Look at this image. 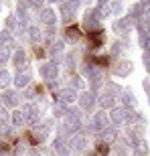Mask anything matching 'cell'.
Instances as JSON below:
<instances>
[{
	"label": "cell",
	"instance_id": "1",
	"mask_svg": "<svg viewBox=\"0 0 150 156\" xmlns=\"http://www.w3.org/2000/svg\"><path fill=\"white\" fill-rule=\"evenodd\" d=\"M39 71H41V77H43V79H47V81H55L59 77V67H57V63H55V61L43 63Z\"/></svg>",
	"mask_w": 150,
	"mask_h": 156
},
{
	"label": "cell",
	"instance_id": "2",
	"mask_svg": "<svg viewBox=\"0 0 150 156\" xmlns=\"http://www.w3.org/2000/svg\"><path fill=\"white\" fill-rule=\"evenodd\" d=\"M77 101H79L81 110H85V112H91L93 108L98 105V98H95L91 91H83L79 98H77Z\"/></svg>",
	"mask_w": 150,
	"mask_h": 156
},
{
	"label": "cell",
	"instance_id": "3",
	"mask_svg": "<svg viewBox=\"0 0 150 156\" xmlns=\"http://www.w3.org/2000/svg\"><path fill=\"white\" fill-rule=\"evenodd\" d=\"M108 124H110V118H108V114L105 112H98L95 116H93V122H91V132L93 130H98V132H102L104 128H108Z\"/></svg>",
	"mask_w": 150,
	"mask_h": 156
},
{
	"label": "cell",
	"instance_id": "4",
	"mask_svg": "<svg viewBox=\"0 0 150 156\" xmlns=\"http://www.w3.org/2000/svg\"><path fill=\"white\" fill-rule=\"evenodd\" d=\"M69 150H75V152H81L87 148V138L85 136H81V134H75V136H71L69 138Z\"/></svg>",
	"mask_w": 150,
	"mask_h": 156
},
{
	"label": "cell",
	"instance_id": "5",
	"mask_svg": "<svg viewBox=\"0 0 150 156\" xmlns=\"http://www.w3.org/2000/svg\"><path fill=\"white\" fill-rule=\"evenodd\" d=\"M23 114H24V118H27V122H29V124H33V126L39 122V110H37L33 104H27V105H24V108H23Z\"/></svg>",
	"mask_w": 150,
	"mask_h": 156
},
{
	"label": "cell",
	"instance_id": "6",
	"mask_svg": "<svg viewBox=\"0 0 150 156\" xmlns=\"http://www.w3.org/2000/svg\"><path fill=\"white\" fill-rule=\"evenodd\" d=\"M110 120H112L114 126L126 124V110H124V108H114V110H110Z\"/></svg>",
	"mask_w": 150,
	"mask_h": 156
},
{
	"label": "cell",
	"instance_id": "7",
	"mask_svg": "<svg viewBox=\"0 0 150 156\" xmlns=\"http://www.w3.org/2000/svg\"><path fill=\"white\" fill-rule=\"evenodd\" d=\"M130 27H132V18H118L114 23V30L118 33V35H126L128 30H130Z\"/></svg>",
	"mask_w": 150,
	"mask_h": 156
},
{
	"label": "cell",
	"instance_id": "8",
	"mask_svg": "<svg viewBox=\"0 0 150 156\" xmlns=\"http://www.w3.org/2000/svg\"><path fill=\"white\" fill-rule=\"evenodd\" d=\"M75 98H77V95H75V89H73V87H65V89H61V91H59V101H61V104H65V105L73 104Z\"/></svg>",
	"mask_w": 150,
	"mask_h": 156
},
{
	"label": "cell",
	"instance_id": "9",
	"mask_svg": "<svg viewBox=\"0 0 150 156\" xmlns=\"http://www.w3.org/2000/svg\"><path fill=\"white\" fill-rule=\"evenodd\" d=\"M114 104H116V98L112 95V93H108V91H105L102 98H98V105L102 108V110H114L116 108Z\"/></svg>",
	"mask_w": 150,
	"mask_h": 156
},
{
	"label": "cell",
	"instance_id": "10",
	"mask_svg": "<svg viewBox=\"0 0 150 156\" xmlns=\"http://www.w3.org/2000/svg\"><path fill=\"white\" fill-rule=\"evenodd\" d=\"M2 101H4V105H8V108H16L18 101H20V98H18L16 91H10V89H6L4 93H2Z\"/></svg>",
	"mask_w": 150,
	"mask_h": 156
},
{
	"label": "cell",
	"instance_id": "11",
	"mask_svg": "<svg viewBox=\"0 0 150 156\" xmlns=\"http://www.w3.org/2000/svg\"><path fill=\"white\" fill-rule=\"evenodd\" d=\"M41 20H43V24H47V27H55V23H57V14H55L53 8H43V12H41Z\"/></svg>",
	"mask_w": 150,
	"mask_h": 156
},
{
	"label": "cell",
	"instance_id": "12",
	"mask_svg": "<svg viewBox=\"0 0 150 156\" xmlns=\"http://www.w3.org/2000/svg\"><path fill=\"white\" fill-rule=\"evenodd\" d=\"M132 69H134V63L132 61H120V63L116 65V75H120V77H124V75H130L132 73Z\"/></svg>",
	"mask_w": 150,
	"mask_h": 156
},
{
	"label": "cell",
	"instance_id": "13",
	"mask_svg": "<svg viewBox=\"0 0 150 156\" xmlns=\"http://www.w3.org/2000/svg\"><path fill=\"white\" fill-rule=\"evenodd\" d=\"M83 27H85L87 30H102V24H99V20L98 18H93L91 14H89V12H87L85 14V18H83Z\"/></svg>",
	"mask_w": 150,
	"mask_h": 156
},
{
	"label": "cell",
	"instance_id": "14",
	"mask_svg": "<svg viewBox=\"0 0 150 156\" xmlns=\"http://www.w3.org/2000/svg\"><path fill=\"white\" fill-rule=\"evenodd\" d=\"M122 104H124V110H134L136 108V98H134L130 91H122Z\"/></svg>",
	"mask_w": 150,
	"mask_h": 156
},
{
	"label": "cell",
	"instance_id": "15",
	"mask_svg": "<svg viewBox=\"0 0 150 156\" xmlns=\"http://www.w3.org/2000/svg\"><path fill=\"white\" fill-rule=\"evenodd\" d=\"M12 63H14V67H18V69H20V67H23V65L27 63V53L18 49V51L14 53V55H12Z\"/></svg>",
	"mask_w": 150,
	"mask_h": 156
},
{
	"label": "cell",
	"instance_id": "16",
	"mask_svg": "<svg viewBox=\"0 0 150 156\" xmlns=\"http://www.w3.org/2000/svg\"><path fill=\"white\" fill-rule=\"evenodd\" d=\"M136 27H138V33H142V35H148V37H150V18L142 16L138 23H136Z\"/></svg>",
	"mask_w": 150,
	"mask_h": 156
},
{
	"label": "cell",
	"instance_id": "17",
	"mask_svg": "<svg viewBox=\"0 0 150 156\" xmlns=\"http://www.w3.org/2000/svg\"><path fill=\"white\" fill-rule=\"evenodd\" d=\"M29 73H18L16 77H14V87H18V89H24V87L29 85Z\"/></svg>",
	"mask_w": 150,
	"mask_h": 156
},
{
	"label": "cell",
	"instance_id": "18",
	"mask_svg": "<svg viewBox=\"0 0 150 156\" xmlns=\"http://www.w3.org/2000/svg\"><path fill=\"white\" fill-rule=\"evenodd\" d=\"M10 87V71L0 69V89H8Z\"/></svg>",
	"mask_w": 150,
	"mask_h": 156
},
{
	"label": "cell",
	"instance_id": "19",
	"mask_svg": "<svg viewBox=\"0 0 150 156\" xmlns=\"http://www.w3.org/2000/svg\"><path fill=\"white\" fill-rule=\"evenodd\" d=\"M102 140H104V142H114L116 140V128H104V130H102Z\"/></svg>",
	"mask_w": 150,
	"mask_h": 156
},
{
	"label": "cell",
	"instance_id": "20",
	"mask_svg": "<svg viewBox=\"0 0 150 156\" xmlns=\"http://www.w3.org/2000/svg\"><path fill=\"white\" fill-rule=\"evenodd\" d=\"M10 120H12V124H14V126H23L24 122H27V120H24V114L20 110H14V112H12Z\"/></svg>",
	"mask_w": 150,
	"mask_h": 156
},
{
	"label": "cell",
	"instance_id": "21",
	"mask_svg": "<svg viewBox=\"0 0 150 156\" xmlns=\"http://www.w3.org/2000/svg\"><path fill=\"white\" fill-rule=\"evenodd\" d=\"M27 35H29V39L33 41V43H37V41L43 39V35H41V30L37 29V27H29V30H27Z\"/></svg>",
	"mask_w": 150,
	"mask_h": 156
},
{
	"label": "cell",
	"instance_id": "22",
	"mask_svg": "<svg viewBox=\"0 0 150 156\" xmlns=\"http://www.w3.org/2000/svg\"><path fill=\"white\" fill-rule=\"evenodd\" d=\"M114 152H116V156H128V146L122 144V142H116L114 144Z\"/></svg>",
	"mask_w": 150,
	"mask_h": 156
},
{
	"label": "cell",
	"instance_id": "23",
	"mask_svg": "<svg viewBox=\"0 0 150 156\" xmlns=\"http://www.w3.org/2000/svg\"><path fill=\"white\" fill-rule=\"evenodd\" d=\"M6 29H8V33L16 29V16H8L6 18Z\"/></svg>",
	"mask_w": 150,
	"mask_h": 156
},
{
	"label": "cell",
	"instance_id": "24",
	"mask_svg": "<svg viewBox=\"0 0 150 156\" xmlns=\"http://www.w3.org/2000/svg\"><path fill=\"white\" fill-rule=\"evenodd\" d=\"M61 51H63V41H55V45L51 47V55H57Z\"/></svg>",
	"mask_w": 150,
	"mask_h": 156
},
{
	"label": "cell",
	"instance_id": "25",
	"mask_svg": "<svg viewBox=\"0 0 150 156\" xmlns=\"http://www.w3.org/2000/svg\"><path fill=\"white\" fill-rule=\"evenodd\" d=\"M10 59V55H8V51H6L4 47H0V65H4L6 61Z\"/></svg>",
	"mask_w": 150,
	"mask_h": 156
},
{
	"label": "cell",
	"instance_id": "26",
	"mask_svg": "<svg viewBox=\"0 0 150 156\" xmlns=\"http://www.w3.org/2000/svg\"><path fill=\"white\" fill-rule=\"evenodd\" d=\"M112 55H114V57H118V55H124V53H122V45H120V43H116V45L114 47H112Z\"/></svg>",
	"mask_w": 150,
	"mask_h": 156
},
{
	"label": "cell",
	"instance_id": "27",
	"mask_svg": "<svg viewBox=\"0 0 150 156\" xmlns=\"http://www.w3.org/2000/svg\"><path fill=\"white\" fill-rule=\"evenodd\" d=\"M67 37H69L67 41H77V39H79V33H77L75 29H69V30H67Z\"/></svg>",
	"mask_w": 150,
	"mask_h": 156
},
{
	"label": "cell",
	"instance_id": "28",
	"mask_svg": "<svg viewBox=\"0 0 150 156\" xmlns=\"http://www.w3.org/2000/svg\"><path fill=\"white\" fill-rule=\"evenodd\" d=\"M8 37H10V33H8V30H4V33H0V47L4 45L6 41H8Z\"/></svg>",
	"mask_w": 150,
	"mask_h": 156
},
{
	"label": "cell",
	"instance_id": "29",
	"mask_svg": "<svg viewBox=\"0 0 150 156\" xmlns=\"http://www.w3.org/2000/svg\"><path fill=\"white\" fill-rule=\"evenodd\" d=\"M30 6H35V8H43V4H45V0H29Z\"/></svg>",
	"mask_w": 150,
	"mask_h": 156
},
{
	"label": "cell",
	"instance_id": "30",
	"mask_svg": "<svg viewBox=\"0 0 150 156\" xmlns=\"http://www.w3.org/2000/svg\"><path fill=\"white\" fill-rule=\"evenodd\" d=\"M144 89H146V93H148V98H150V77L144 79Z\"/></svg>",
	"mask_w": 150,
	"mask_h": 156
},
{
	"label": "cell",
	"instance_id": "31",
	"mask_svg": "<svg viewBox=\"0 0 150 156\" xmlns=\"http://www.w3.org/2000/svg\"><path fill=\"white\" fill-rule=\"evenodd\" d=\"M67 65H69L71 69H73V65H75V61H73V55H71V53L67 55Z\"/></svg>",
	"mask_w": 150,
	"mask_h": 156
},
{
	"label": "cell",
	"instance_id": "32",
	"mask_svg": "<svg viewBox=\"0 0 150 156\" xmlns=\"http://www.w3.org/2000/svg\"><path fill=\"white\" fill-rule=\"evenodd\" d=\"M144 16L150 18V4H146V10H144Z\"/></svg>",
	"mask_w": 150,
	"mask_h": 156
},
{
	"label": "cell",
	"instance_id": "33",
	"mask_svg": "<svg viewBox=\"0 0 150 156\" xmlns=\"http://www.w3.org/2000/svg\"><path fill=\"white\" fill-rule=\"evenodd\" d=\"M0 156H10V152H0Z\"/></svg>",
	"mask_w": 150,
	"mask_h": 156
},
{
	"label": "cell",
	"instance_id": "34",
	"mask_svg": "<svg viewBox=\"0 0 150 156\" xmlns=\"http://www.w3.org/2000/svg\"><path fill=\"white\" fill-rule=\"evenodd\" d=\"M99 4H108V0H98Z\"/></svg>",
	"mask_w": 150,
	"mask_h": 156
},
{
	"label": "cell",
	"instance_id": "35",
	"mask_svg": "<svg viewBox=\"0 0 150 156\" xmlns=\"http://www.w3.org/2000/svg\"><path fill=\"white\" fill-rule=\"evenodd\" d=\"M142 2H144V4H150V0H142Z\"/></svg>",
	"mask_w": 150,
	"mask_h": 156
},
{
	"label": "cell",
	"instance_id": "36",
	"mask_svg": "<svg viewBox=\"0 0 150 156\" xmlns=\"http://www.w3.org/2000/svg\"><path fill=\"white\" fill-rule=\"evenodd\" d=\"M53 2H57V0H53Z\"/></svg>",
	"mask_w": 150,
	"mask_h": 156
},
{
	"label": "cell",
	"instance_id": "37",
	"mask_svg": "<svg viewBox=\"0 0 150 156\" xmlns=\"http://www.w3.org/2000/svg\"><path fill=\"white\" fill-rule=\"evenodd\" d=\"M0 99H2V98H0Z\"/></svg>",
	"mask_w": 150,
	"mask_h": 156
}]
</instances>
